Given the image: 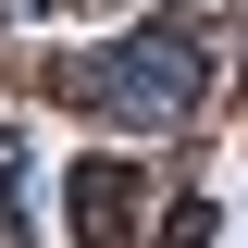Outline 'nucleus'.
<instances>
[{
  "instance_id": "nucleus-1",
  "label": "nucleus",
  "mask_w": 248,
  "mask_h": 248,
  "mask_svg": "<svg viewBox=\"0 0 248 248\" xmlns=\"http://www.w3.org/2000/svg\"><path fill=\"white\" fill-rule=\"evenodd\" d=\"M199 87H211V37H199V25H137L124 50L75 62V99L112 112L124 137H174V124L199 112Z\"/></svg>"
},
{
  "instance_id": "nucleus-2",
  "label": "nucleus",
  "mask_w": 248,
  "mask_h": 248,
  "mask_svg": "<svg viewBox=\"0 0 248 248\" xmlns=\"http://www.w3.org/2000/svg\"><path fill=\"white\" fill-rule=\"evenodd\" d=\"M124 211H137V186H124L112 161H87V174H75V223H87V236H112Z\"/></svg>"
}]
</instances>
